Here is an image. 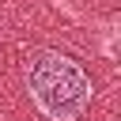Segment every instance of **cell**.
I'll use <instances>...</instances> for the list:
<instances>
[{
    "label": "cell",
    "instance_id": "cell-1",
    "mask_svg": "<svg viewBox=\"0 0 121 121\" xmlns=\"http://www.w3.org/2000/svg\"><path fill=\"white\" fill-rule=\"evenodd\" d=\"M26 91L49 121H76L91 106V76L60 49H38L26 60Z\"/></svg>",
    "mask_w": 121,
    "mask_h": 121
}]
</instances>
